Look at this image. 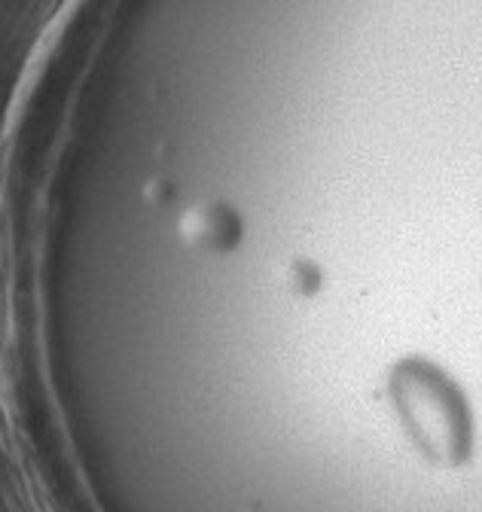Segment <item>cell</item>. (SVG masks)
Returning <instances> with one entry per match:
<instances>
[{"mask_svg": "<svg viewBox=\"0 0 482 512\" xmlns=\"http://www.w3.org/2000/svg\"><path fill=\"white\" fill-rule=\"evenodd\" d=\"M394 409L428 458L455 464L470 448V418L455 384L428 363H403L391 378Z\"/></svg>", "mask_w": 482, "mask_h": 512, "instance_id": "cell-1", "label": "cell"}]
</instances>
